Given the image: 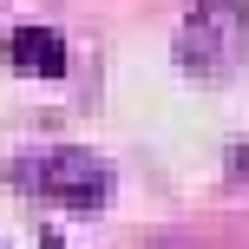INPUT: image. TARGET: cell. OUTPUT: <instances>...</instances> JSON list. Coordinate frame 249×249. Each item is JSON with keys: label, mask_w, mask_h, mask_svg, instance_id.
<instances>
[{"label": "cell", "mask_w": 249, "mask_h": 249, "mask_svg": "<svg viewBox=\"0 0 249 249\" xmlns=\"http://www.w3.org/2000/svg\"><path fill=\"white\" fill-rule=\"evenodd\" d=\"M249 59V7L243 0H197L177 26V66L203 86L236 79Z\"/></svg>", "instance_id": "cell-1"}, {"label": "cell", "mask_w": 249, "mask_h": 249, "mask_svg": "<svg viewBox=\"0 0 249 249\" xmlns=\"http://www.w3.org/2000/svg\"><path fill=\"white\" fill-rule=\"evenodd\" d=\"M39 249H66V243H59V236H39Z\"/></svg>", "instance_id": "cell-4"}, {"label": "cell", "mask_w": 249, "mask_h": 249, "mask_svg": "<svg viewBox=\"0 0 249 249\" xmlns=\"http://www.w3.org/2000/svg\"><path fill=\"white\" fill-rule=\"evenodd\" d=\"M7 66L26 79H59L66 72V39L53 26H13L7 33Z\"/></svg>", "instance_id": "cell-3"}, {"label": "cell", "mask_w": 249, "mask_h": 249, "mask_svg": "<svg viewBox=\"0 0 249 249\" xmlns=\"http://www.w3.org/2000/svg\"><path fill=\"white\" fill-rule=\"evenodd\" d=\"M20 184L39 190L46 203H66V210H99V203L112 197V164L92 158V151H79V144H59V151L26 158Z\"/></svg>", "instance_id": "cell-2"}]
</instances>
